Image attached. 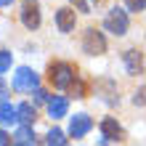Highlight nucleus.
<instances>
[{
	"instance_id": "4be33fe9",
	"label": "nucleus",
	"mask_w": 146,
	"mask_h": 146,
	"mask_svg": "<svg viewBox=\"0 0 146 146\" xmlns=\"http://www.w3.org/2000/svg\"><path fill=\"white\" fill-rule=\"evenodd\" d=\"M93 3H96V5H104V3H106V0H93Z\"/></svg>"
},
{
	"instance_id": "f8f14e48",
	"label": "nucleus",
	"mask_w": 146,
	"mask_h": 146,
	"mask_svg": "<svg viewBox=\"0 0 146 146\" xmlns=\"http://www.w3.org/2000/svg\"><path fill=\"white\" fill-rule=\"evenodd\" d=\"M13 143H19V146L35 143V133H32V125H24V127H19V133L13 135Z\"/></svg>"
},
{
	"instance_id": "9d476101",
	"label": "nucleus",
	"mask_w": 146,
	"mask_h": 146,
	"mask_svg": "<svg viewBox=\"0 0 146 146\" xmlns=\"http://www.w3.org/2000/svg\"><path fill=\"white\" fill-rule=\"evenodd\" d=\"M66 109H69V101H66L64 96H53V98L48 101V114L53 117V119L64 117V114H66Z\"/></svg>"
},
{
	"instance_id": "0eeeda50",
	"label": "nucleus",
	"mask_w": 146,
	"mask_h": 146,
	"mask_svg": "<svg viewBox=\"0 0 146 146\" xmlns=\"http://www.w3.org/2000/svg\"><path fill=\"white\" fill-rule=\"evenodd\" d=\"M90 127H93V119L88 114H77V117H72V122H69V135H72V138H82Z\"/></svg>"
},
{
	"instance_id": "6e6552de",
	"label": "nucleus",
	"mask_w": 146,
	"mask_h": 146,
	"mask_svg": "<svg viewBox=\"0 0 146 146\" xmlns=\"http://www.w3.org/2000/svg\"><path fill=\"white\" fill-rule=\"evenodd\" d=\"M56 24H58V29L61 32H72L74 29V24H77V16L72 8H58V13H56Z\"/></svg>"
},
{
	"instance_id": "7ed1b4c3",
	"label": "nucleus",
	"mask_w": 146,
	"mask_h": 146,
	"mask_svg": "<svg viewBox=\"0 0 146 146\" xmlns=\"http://www.w3.org/2000/svg\"><path fill=\"white\" fill-rule=\"evenodd\" d=\"M104 27L106 32H111V35H125L127 32V13L125 11H119V8H111V11L106 13V19H104Z\"/></svg>"
},
{
	"instance_id": "f3484780",
	"label": "nucleus",
	"mask_w": 146,
	"mask_h": 146,
	"mask_svg": "<svg viewBox=\"0 0 146 146\" xmlns=\"http://www.w3.org/2000/svg\"><path fill=\"white\" fill-rule=\"evenodd\" d=\"M8 69H11V53L0 50V72H8Z\"/></svg>"
},
{
	"instance_id": "f257e3e1",
	"label": "nucleus",
	"mask_w": 146,
	"mask_h": 146,
	"mask_svg": "<svg viewBox=\"0 0 146 146\" xmlns=\"http://www.w3.org/2000/svg\"><path fill=\"white\" fill-rule=\"evenodd\" d=\"M48 80H50L53 88L66 90V88H72V82H74V69L69 64H64V61H53L48 66Z\"/></svg>"
},
{
	"instance_id": "39448f33",
	"label": "nucleus",
	"mask_w": 146,
	"mask_h": 146,
	"mask_svg": "<svg viewBox=\"0 0 146 146\" xmlns=\"http://www.w3.org/2000/svg\"><path fill=\"white\" fill-rule=\"evenodd\" d=\"M13 88L16 90H35L37 88V74L32 72L29 66L16 69V74H13Z\"/></svg>"
},
{
	"instance_id": "2eb2a0df",
	"label": "nucleus",
	"mask_w": 146,
	"mask_h": 146,
	"mask_svg": "<svg viewBox=\"0 0 146 146\" xmlns=\"http://www.w3.org/2000/svg\"><path fill=\"white\" fill-rule=\"evenodd\" d=\"M125 5H127V11H133V13H141L143 8H146V0H125Z\"/></svg>"
},
{
	"instance_id": "aec40b11",
	"label": "nucleus",
	"mask_w": 146,
	"mask_h": 146,
	"mask_svg": "<svg viewBox=\"0 0 146 146\" xmlns=\"http://www.w3.org/2000/svg\"><path fill=\"white\" fill-rule=\"evenodd\" d=\"M5 143H11V138H8V135L0 130V146H5Z\"/></svg>"
},
{
	"instance_id": "a211bd4d",
	"label": "nucleus",
	"mask_w": 146,
	"mask_h": 146,
	"mask_svg": "<svg viewBox=\"0 0 146 146\" xmlns=\"http://www.w3.org/2000/svg\"><path fill=\"white\" fill-rule=\"evenodd\" d=\"M133 104H135V106H146V88L135 90V96H133Z\"/></svg>"
},
{
	"instance_id": "5701e85b",
	"label": "nucleus",
	"mask_w": 146,
	"mask_h": 146,
	"mask_svg": "<svg viewBox=\"0 0 146 146\" xmlns=\"http://www.w3.org/2000/svg\"><path fill=\"white\" fill-rule=\"evenodd\" d=\"M8 3H11V0H0V5H8Z\"/></svg>"
},
{
	"instance_id": "ddd939ff",
	"label": "nucleus",
	"mask_w": 146,
	"mask_h": 146,
	"mask_svg": "<svg viewBox=\"0 0 146 146\" xmlns=\"http://www.w3.org/2000/svg\"><path fill=\"white\" fill-rule=\"evenodd\" d=\"M35 117H37V111H35L32 104H21L19 106V119H21L24 125H32V122H35Z\"/></svg>"
},
{
	"instance_id": "9b49d317",
	"label": "nucleus",
	"mask_w": 146,
	"mask_h": 146,
	"mask_svg": "<svg viewBox=\"0 0 146 146\" xmlns=\"http://www.w3.org/2000/svg\"><path fill=\"white\" fill-rule=\"evenodd\" d=\"M19 119V109H13L11 104H0V125H13Z\"/></svg>"
},
{
	"instance_id": "dca6fc26",
	"label": "nucleus",
	"mask_w": 146,
	"mask_h": 146,
	"mask_svg": "<svg viewBox=\"0 0 146 146\" xmlns=\"http://www.w3.org/2000/svg\"><path fill=\"white\" fill-rule=\"evenodd\" d=\"M72 3L77 5V11H82V13H90V11H93V5H96L93 0H72Z\"/></svg>"
},
{
	"instance_id": "f03ea898",
	"label": "nucleus",
	"mask_w": 146,
	"mask_h": 146,
	"mask_svg": "<svg viewBox=\"0 0 146 146\" xmlns=\"http://www.w3.org/2000/svg\"><path fill=\"white\" fill-rule=\"evenodd\" d=\"M82 50L90 56H101L106 50V40L98 29H85L82 32Z\"/></svg>"
},
{
	"instance_id": "4468645a",
	"label": "nucleus",
	"mask_w": 146,
	"mask_h": 146,
	"mask_svg": "<svg viewBox=\"0 0 146 146\" xmlns=\"http://www.w3.org/2000/svg\"><path fill=\"white\" fill-rule=\"evenodd\" d=\"M45 143H50V146H53V143H56V146H64L66 138H64V133H61V130H50V133H48V138H45Z\"/></svg>"
},
{
	"instance_id": "6ab92c4d",
	"label": "nucleus",
	"mask_w": 146,
	"mask_h": 146,
	"mask_svg": "<svg viewBox=\"0 0 146 146\" xmlns=\"http://www.w3.org/2000/svg\"><path fill=\"white\" fill-rule=\"evenodd\" d=\"M35 98H37V104H42V101H48V93H45V90H37V88H35Z\"/></svg>"
},
{
	"instance_id": "423d86ee",
	"label": "nucleus",
	"mask_w": 146,
	"mask_h": 146,
	"mask_svg": "<svg viewBox=\"0 0 146 146\" xmlns=\"http://www.w3.org/2000/svg\"><path fill=\"white\" fill-rule=\"evenodd\" d=\"M122 61L127 66V74H141L143 72V53H141L138 48L125 50V53H122Z\"/></svg>"
},
{
	"instance_id": "1a4fd4ad",
	"label": "nucleus",
	"mask_w": 146,
	"mask_h": 146,
	"mask_svg": "<svg viewBox=\"0 0 146 146\" xmlns=\"http://www.w3.org/2000/svg\"><path fill=\"white\" fill-rule=\"evenodd\" d=\"M101 133H104V143L119 141V138H122V127H119L117 119H111V117H106L104 122H101Z\"/></svg>"
},
{
	"instance_id": "20e7f679",
	"label": "nucleus",
	"mask_w": 146,
	"mask_h": 146,
	"mask_svg": "<svg viewBox=\"0 0 146 146\" xmlns=\"http://www.w3.org/2000/svg\"><path fill=\"white\" fill-rule=\"evenodd\" d=\"M21 24L27 29L40 27V5H37V0H24L21 3Z\"/></svg>"
},
{
	"instance_id": "412c9836",
	"label": "nucleus",
	"mask_w": 146,
	"mask_h": 146,
	"mask_svg": "<svg viewBox=\"0 0 146 146\" xmlns=\"http://www.w3.org/2000/svg\"><path fill=\"white\" fill-rule=\"evenodd\" d=\"M5 93H8V90H5V85H3V82H0V101H3V98H5Z\"/></svg>"
}]
</instances>
